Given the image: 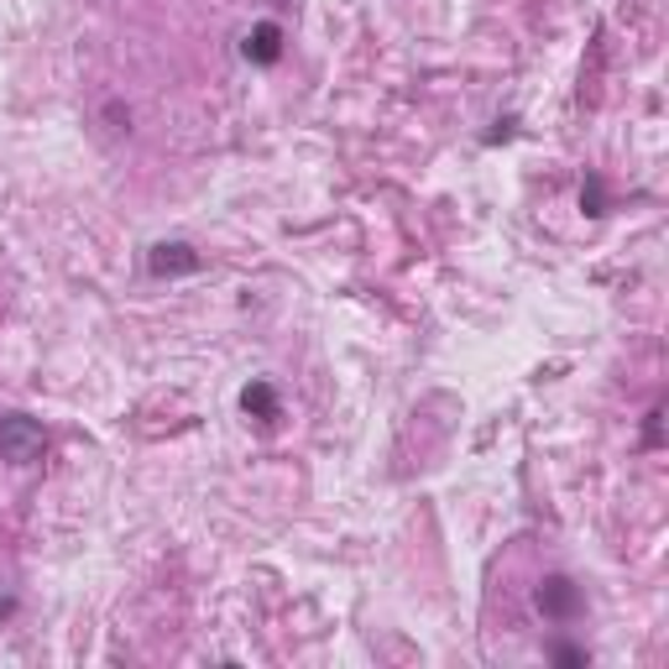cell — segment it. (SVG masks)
<instances>
[{
  "instance_id": "cell-8",
  "label": "cell",
  "mask_w": 669,
  "mask_h": 669,
  "mask_svg": "<svg viewBox=\"0 0 669 669\" xmlns=\"http://www.w3.org/2000/svg\"><path fill=\"white\" fill-rule=\"evenodd\" d=\"M659 419H665V413L653 409V413H649V430H643V440H649V445H659V440H665V434H659Z\"/></svg>"
},
{
  "instance_id": "cell-5",
  "label": "cell",
  "mask_w": 669,
  "mask_h": 669,
  "mask_svg": "<svg viewBox=\"0 0 669 669\" xmlns=\"http://www.w3.org/2000/svg\"><path fill=\"white\" fill-rule=\"evenodd\" d=\"M240 409L252 413V419H262V424H273L277 419V387L273 382H246V387H240Z\"/></svg>"
},
{
  "instance_id": "cell-1",
  "label": "cell",
  "mask_w": 669,
  "mask_h": 669,
  "mask_svg": "<svg viewBox=\"0 0 669 669\" xmlns=\"http://www.w3.org/2000/svg\"><path fill=\"white\" fill-rule=\"evenodd\" d=\"M42 450H48V434H42L37 419H27V413H6L0 419V461L32 465L42 461Z\"/></svg>"
},
{
  "instance_id": "cell-2",
  "label": "cell",
  "mask_w": 669,
  "mask_h": 669,
  "mask_svg": "<svg viewBox=\"0 0 669 669\" xmlns=\"http://www.w3.org/2000/svg\"><path fill=\"white\" fill-rule=\"evenodd\" d=\"M533 607H539L550 622H575L586 612V597H581V586L570 581V575H544L539 591H533Z\"/></svg>"
},
{
  "instance_id": "cell-4",
  "label": "cell",
  "mask_w": 669,
  "mask_h": 669,
  "mask_svg": "<svg viewBox=\"0 0 669 669\" xmlns=\"http://www.w3.org/2000/svg\"><path fill=\"white\" fill-rule=\"evenodd\" d=\"M240 52H246V63L273 69L277 58H283V27H277V21H257L252 32L240 37Z\"/></svg>"
},
{
  "instance_id": "cell-7",
  "label": "cell",
  "mask_w": 669,
  "mask_h": 669,
  "mask_svg": "<svg viewBox=\"0 0 669 669\" xmlns=\"http://www.w3.org/2000/svg\"><path fill=\"white\" fill-rule=\"evenodd\" d=\"M550 659H554V665H570V669H586V665H591V653L575 649V643H554Z\"/></svg>"
},
{
  "instance_id": "cell-3",
  "label": "cell",
  "mask_w": 669,
  "mask_h": 669,
  "mask_svg": "<svg viewBox=\"0 0 669 669\" xmlns=\"http://www.w3.org/2000/svg\"><path fill=\"white\" fill-rule=\"evenodd\" d=\"M147 267H153V277H184V273H199L205 257L194 252L189 240H163V246H153Z\"/></svg>"
},
{
  "instance_id": "cell-6",
  "label": "cell",
  "mask_w": 669,
  "mask_h": 669,
  "mask_svg": "<svg viewBox=\"0 0 669 669\" xmlns=\"http://www.w3.org/2000/svg\"><path fill=\"white\" fill-rule=\"evenodd\" d=\"M581 209H586V215H607V189H601V178H597V173L586 178V189H581Z\"/></svg>"
}]
</instances>
